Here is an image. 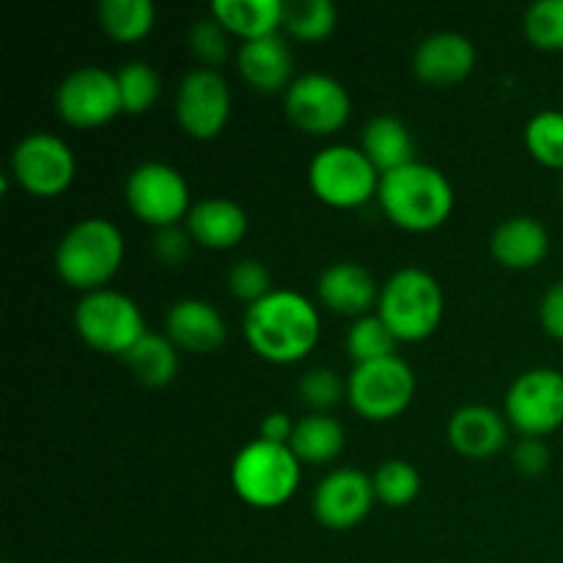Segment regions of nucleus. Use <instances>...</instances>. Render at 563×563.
Masks as SVG:
<instances>
[{"label": "nucleus", "instance_id": "23", "mask_svg": "<svg viewBox=\"0 0 563 563\" xmlns=\"http://www.w3.org/2000/svg\"><path fill=\"white\" fill-rule=\"evenodd\" d=\"M284 0H212L209 14L242 42L273 36L284 25Z\"/></svg>", "mask_w": 563, "mask_h": 563}, {"label": "nucleus", "instance_id": "35", "mask_svg": "<svg viewBox=\"0 0 563 563\" xmlns=\"http://www.w3.org/2000/svg\"><path fill=\"white\" fill-rule=\"evenodd\" d=\"M300 399L306 401L308 407H313L317 412L330 410V407L339 405L346 396V383L328 366H317L311 372H306L300 377Z\"/></svg>", "mask_w": 563, "mask_h": 563}, {"label": "nucleus", "instance_id": "36", "mask_svg": "<svg viewBox=\"0 0 563 563\" xmlns=\"http://www.w3.org/2000/svg\"><path fill=\"white\" fill-rule=\"evenodd\" d=\"M229 291L242 302H258L273 291V275L258 258H242L229 273Z\"/></svg>", "mask_w": 563, "mask_h": 563}, {"label": "nucleus", "instance_id": "17", "mask_svg": "<svg viewBox=\"0 0 563 563\" xmlns=\"http://www.w3.org/2000/svg\"><path fill=\"white\" fill-rule=\"evenodd\" d=\"M476 66V47L462 33H432L418 44L412 55V71L429 86H454Z\"/></svg>", "mask_w": 563, "mask_h": 563}, {"label": "nucleus", "instance_id": "38", "mask_svg": "<svg viewBox=\"0 0 563 563\" xmlns=\"http://www.w3.org/2000/svg\"><path fill=\"white\" fill-rule=\"evenodd\" d=\"M515 465L522 476H542L550 467V449L542 438H526L515 449Z\"/></svg>", "mask_w": 563, "mask_h": 563}, {"label": "nucleus", "instance_id": "33", "mask_svg": "<svg viewBox=\"0 0 563 563\" xmlns=\"http://www.w3.org/2000/svg\"><path fill=\"white\" fill-rule=\"evenodd\" d=\"M526 36L533 47L563 49V0H539L526 11Z\"/></svg>", "mask_w": 563, "mask_h": 563}, {"label": "nucleus", "instance_id": "15", "mask_svg": "<svg viewBox=\"0 0 563 563\" xmlns=\"http://www.w3.org/2000/svg\"><path fill=\"white\" fill-rule=\"evenodd\" d=\"M374 482L355 467H341L324 476L313 493V515L330 531H350L372 511Z\"/></svg>", "mask_w": 563, "mask_h": 563}, {"label": "nucleus", "instance_id": "25", "mask_svg": "<svg viewBox=\"0 0 563 563\" xmlns=\"http://www.w3.org/2000/svg\"><path fill=\"white\" fill-rule=\"evenodd\" d=\"M346 434L335 418L324 412H311L295 423L289 449L300 460V465H328L344 451Z\"/></svg>", "mask_w": 563, "mask_h": 563}, {"label": "nucleus", "instance_id": "34", "mask_svg": "<svg viewBox=\"0 0 563 563\" xmlns=\"http://www.w3.org/2000/svg\"><path fill=\"white\" fill-rule=\"evenodd\" d=\"M187 42H190L192 55H196L207 69H214L218 64H223L231 53V33L225 31L212 14L192 22L190 33H187Z\"/></svg>", "mask_w": 563, "mask_h": 563}, {"label": "nucleus", "instance_id": "29", "mask_svg": "<svg viewBox=\"0 0 563 563\" xmlns=\"http://www.w3.org/2000/svg\"><path fill=\"white\" fill-rule=\"evenodd\" d=\"M394 350L396 335L390 333V328L383 322L379 313H368V317L355 319L350 333H346V355L355 361V366L396 355Z\"/></svg>", "mask_w": 563, "mask_h": 563}, {"label": "nucleus", "instance_id": "9", "mask_svg": "<svg viewBox=\"0 0 563 563\" xmlns=\"http://www.w3.org/2000/svg\"><path fill=\"white\" fill-rule=\"evenodd\" d=\"M126 203L132 214L154 229H168L190 214V187L185 176L165 163H143L126 176Z\"/></svg>", "mask_w": 563, "mask_h": 563}, {"label": "nucleus", "instance_id": "10", "mask_svg": "<svg viewBox=\"0 0 563 563\" xmlns=\"http://www.w3.org/2000/svg\"><path fill=\"white\" fill-rule=\"evenodd\" d=\"M284 104L291 124L317 137H328L344 130L352 113V97L344 82L322 75V71H308V75L297 77L286 88Z\"/></svg>", "mask_w": 563, "mask_h": 563}, {"label": "nucleus", "instance_id": "42", "mask_svg": "<svg viewBox=\"0 0 563 563\" xmlns=\"http://www.w3.org/2000/svg\"><path fill=\"white\" fill-rule=\"evenodd\" d=\"M5 563H9V561H5Z\"/></svg>", "mask_w": 563, "mask_h": 563}, {"label": "nucleus", "instance_id": "8", "mask_svg": "<svg viewBox=\"0 0 563 563\" xmlns=\"http://www.w3.org/2000/svg\"><path fill=\"white\" fill-rule=\"evenodd\" d=\"M416 396V374L399 355L361 363L346 379V399L366 421H394Z\"/></svg>", "mask_w": 563, "mask_h": 563}, {"label": "nucleus", "instance_id": "11", "mask_svg": "<svg viewBox=\"0 0 563 563\" xmlns=\"http://www.w3.org/2000/svg\"><path fill=\"white\" fill-rule=\"evenodd\" d=\"M506 418L522 438H544L563 427V374L559 368H531L511 383Z\"/></svg>", "mask_w": 563, "mask_h": 563}, {"label": "nucleus", "instance_id": "7", "mask_svg": "<svg viewBox=\"0 0 563 563\" xmlns=\"http://www.w3.org/2000/svg\"><path fill=\"white\" fill-rule=\"evenodd\" d=\"M379 179L383 176L363 148L344 143L322 148L308 168L313 196L333 209H357L368 203L377 196Z\"/></svg>", "mask_w": 563, "mask_h": 563}, {"label": "nucleus", "instance_id": "39", "mask_svg": "<svg viewBox=\"0 0 563 563\" xmlns=\"http://www.w3.org/2000/svg\"><path fill=\"white\" fill-rule=\"evenodd\" d=\"M539 319H542V328L550 339L563 341V280L544 291L542 306H539Z\"/></svg>", "mask_w": 563, "mask_h": 563}, {"label": "nucleus", "instance_id": "2", "mask_svg": "<svg viewBox=\"0 0 563 563\" xmlns=\"http://www.w3.org/2000/svg\"><path fill=\"white\" fill-rule=\"evenodd\" d=\"M379 207L385 218L412 234L440 229L454 209V187L443 170L427 163H410L379 179Z\"/></svg>", "mask_w": 563, "mask_h": 563}, {"label": "nucleus", "instance_id": "32", "mask_svg": "<svg viewBox=\"0 0 563 563\" xmlns=\"http://www.w3.org/2000/svg\"><path fill=\"white\" fill-rule=\"evenodd\" d=\"M115 77H119L124 113L141 115L157 102L159 75L154 71V66L146 64V60H126V64L115 71Z\"/></svg>", "mask_w": 563, "mask_h": 563}, {"label": "nucleus", "instance_id": "37", "mask_svg": "<svg viewBox=\"0 0 563 563\" xmlns=\"http://www.w3.org/2000/svg\"><path fill=\"white\" fill-rule=\"evenodd\" d=\"M190 247H192V236L187 229H179V225H168V229H157L154 234V256L159 258L168 267H179L190 258Z\"/></svg>", "mask_w": 563, "mask_h": 563}, {"label": "nucleus", "instance_id": "41", "mask_svg": "<svg viewBox=\"0 0 563 563\" xmlns=\"http://www.w3.org/2000/svg\"><path fill=\"white\" fill-rule=\"evenodd\" d=\"M561 192H563V187H561Z\"/></svg>", "mask_w": 563, "mask_h": 563}, {"label": "nucleus", "instance_id": "22", "mask_svg": "<svg viewBox=\"0 0 563 563\" xmlns=\"http://www.w3.org/2000/svg\"><path fill=\"white\" fill-rule=\"evenodd\" d=\"M493 256L506 269H533L550 253V234L537 218H511L493 234Z\"/></svg>", "mask_w": 563, "mask_h": 563}, {"label": "nucleus", "instance_id": "40", "mask_svg": "<svg viewBox=\"0 0 563 563\" xmlns=\"http://www.w3.org/2000/svg\"><path fill=\"white\" fill-rule=\"evenodd\" d=\"M291 434H295V423L286 412H269V416H264L262 427H258V438L267 440V443L289 445Z\"/></svg>", "mask_w": 563, "mask_h": 563}, {"label": "nucleus", "instance_id": "31", "mask_svg": "<svg viewBox=\"0 0 563 563\" xmlns=\"http://www.w3.org/2000/svg\"><path fill=\"white\" fill-rule=\"evenodd\" d=\"M526 146L537 163L563 170V113L542 110L526 126Z\"/></svg>", "mask_w": 563, "mask_h": 563}, {"label": "nucleus", "instance_id": "5", "mask_svg": "<svg viewBox=\"0 0 563 563\" xmlns=\"http://www.w3.org/2000/svg\"><path fill=\"white\" fill-rule=\"evenodd\" d=\"M377 308L396 341H423L443 322V286L427 269L405 267L383 286Z\"/></svg>", "mask_w": 563, "mask_h": 563}, {"label": "nucleus", "instance_id": "24", "mask_svg": "<svg viewBox=\"0 0 563 563\" xmlns=\"http://www.w3.org/2000/svg\"><path fill=\"white\" fill-rule=\"evenodd\" d=\"M363 154L372 159L379 176L416 163V143L410 130L396 115H377L363 126Z\"/></svg>", "mask_w": 563, "mask_h": 563}, {"label": "nucleus", "instance_id": "27", "mask_svg": "<svg viewBox=\"0 0 563 563\" xmlns=\"http://www.w3.org/2000/svg\"><path fill=\"white\" fill-rule=\"evenodd\" d=\"M152 0H102L99 3V25L110 38L121 44L141 42L154 27Z\"/></svg>", "mask_w": 563, "mask_h": 563}, {"label": "nucleus", "instance_id": "26", "mask_svg": "<svg viewBox=\"0 0 563 563\" xmlns=\"http://www.w3.org/2000/svg\"><path fill=\"white\" fill-rule=\"evenodd\" d=\"M179 346L159 333H146L130 352L124 355L126 366L132 368L135 379H141L148 388H163L179 372Z\"/></svg>", "mask_w": 563, "mask_h": 563}, {"label": "nucleus", "instance_id": "30", "mask_svg": "<svg viewBox=\"0 0 563 563\" xmlns=\"http://www.w3.org/2000/svg\"><path fill=\"white\" fill-rule=\"evenodd\" d=\"M374 495L390 509L410 506L421 493V473L407 460H388L374 473Z\"/></svg>", "mask_w": 563, "mask_h": 563}, {"label": "nucleus", "instance_id": "20", "mask_svg": "<svg viewBox=\"0 0 563 563\" xmlns=\"http://www.w3.org/2000/svg\"><path fill=\"white\" fill-rule=\"evenodd\" d=\"M192 242L209 251H231L247 234V212L231 198H203L187 214Z\"/></svg>", "mask_w": 563, "mask_h": 563}, {"label": "nucleus", "instance_id": "21", "mask_svg": "<svg viewBox=\"0 0 563 563\" xmlns=\"http://www.w3.org/2000/svg\"><path fill=\"white\" fill-rule=\"evenodd\" d=\"M449 440L467 460H489L506 445V421L493 407H462L451 416Z\"/></svg>", "mask_w": 563, "mask_h": 563}, {"label": "nucleus", "instance_id": "12", "mask_svg": "<svg viewBox=\"0 0 563 563\" xmlns=\"http://www.w3.org/2000/svg\"><path fill=\"white\" fill-rule=\"evenodd\" d=\"M77 163L71 146L49 132H31L11 154V176L22 190L38 198L60 196L75 181Z\"/></svg>", "mask_w": 563, "mask_h": 563}, {"label": "nucleus", "instance_id": "13", "mask_svg": "<svg viewBox=\"0 0 563 563\" xmlns=\"http://www.w3.org/2000/svg\"><path fill=\"white\" fill-rule=\"evenodd\" d=\"M55 110L60 119L80 130L102 126L124 113L119 77L102 66L75 69L55 91Z\"/></svg>", "mask_w": 563, "mask_h": 563}, {"label": "nucleus", "instance_id": "19", "mask_svg": "<svg viewBox=\"0 0 563 563\" xmlns=\"http://www.w3.org/2000/svg\"><path fill=\"white\" fill-rule=\"evenodd\" d=\"M236 66H240L242 80L262 93H275L295 82L291 80L295 58L280 33L242 42L240 53H236Z\"/></svg>", "mask_w": 563, "mask_h": 563}, {"label": "nucleus", "instance_id": "16", "mask_svg": "<svg viewBox=\"0 0 563 563\" xmlns=\"http://www.w3.org/2000/svg\"><path fill=\"white\" fill-rule=\"evenodd\" d=\"M379 286L374 275L357 262H335L319 275L317 295L324 308L341 317L361 319L379 302Z\"/></svg>", "mask_w": 563, "mask_h": 563}, {"label": "nucleus", "instance_id": "28", "mask_svg": "<svg viewBox=\"0 0 563 563\" xmlns=\"http://www.w3.org/2000/svg\"><path fill=\"white\" fill-rule=\"evenodd\" d=\"M339 11L330 0H289L284 27L300 42H322L335 31Z\"/></svg>", "mask_w": 563, "mask_h": 563}, {"label": "nucleus", "instance_id": "4", "mask_svg": "<svg viewBox=\"0 0 563 563\" xmlns=\"http://www.w3.org/2000/svg\"><path fill=\"white\" fill-rule=\"evenodd\" d=\"M300 460L289 445L251 440L231 462V487L253 509H278L300 487Z\"/></svg>", "mask_w": 563, "mask_h": 563}, {"label": "nucleus", "instance_id": "18", "mask_svg": "<svg viewBox=\"0 0 563 563\" xmlns=\"http://www.w3.org/2000/svg\"><path fill=\"white\" fill-rule=\"evenodd\" d=\"M165 330H168L165 335L187 352H214L229 335L218 308L198 297L174 302L165 317Z\"/></svg>", "mask_w": 563, "mask_h": 563}, {"label": "nucleus", "instance_id": "1", "mask_svg": "<svg viewBox=\"0 0 563 563\" xmlns=\"http://www.w3.org/2000/svg\"><path fill=\"white\" fill-rule=\"evenodd\" d=\"M322 319L317 306L300 291L273 289L245 313V339L267 363H300L317 346Z\"/></svg>", "mask_w": 563, "mask_h": 563}, {"label": "nucleus", "instance_id": "3", "mask_svg": "<svg viewBox=\"0 0 563 563\" xmlns=\"http://www.w3.org/2000/svg\"><path fill=\"white\" fill-rule=\"evenodd\" d=\"M124 262V236L110 220L88 218L71 225L55 247V273L66 286L99 291Z\"/></svg>", "mask_w": 563, "mask_h": 563}, {"label": "nucleus", "instance_id": "14", "mask_svg": "<svg viewBox=\"0 0 563 563\" xmlns=\"http://www.w3.org/2000/svg\"><path fill=\"white\" fill-rule=\"evenodd\" d=\"M231 115V91L218 69L187 71L176 93V121L196 141H212L225 130Z\"/></svg>", "mask_w": 563, "mask_h": 563}, {"label": "nucleus", "instance_id": "6", "mask_svg": "<svg viewBox=\"0 0 563 563\" xmlns=\"http://www.w3.org/2000/svg\"><path fill=\"white\" fill-rule=\"evenodd\" d=\"M75 328L91 350L121 357L148 333L137 302L113 289L88 291L75 308Z\"/></svg>", "mask_w": 563, "mask_h": 563}]
</instances>
